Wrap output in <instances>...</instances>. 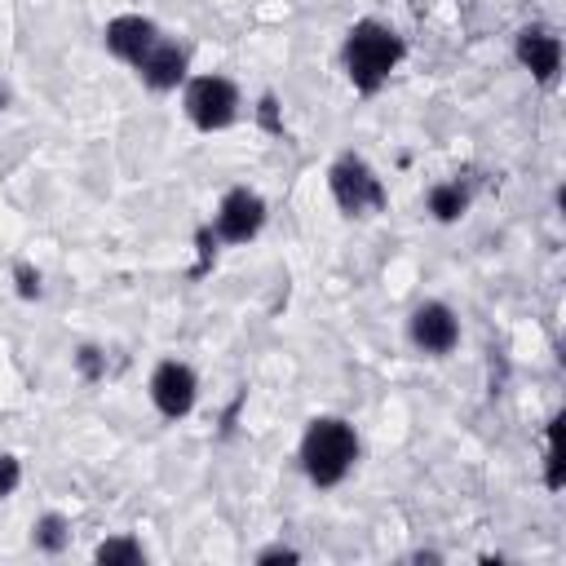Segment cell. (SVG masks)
Wrapping results in <instances>:
<instances>
[{
  "instance_id": "obj_2",
  "label": "cell",
  "mask_w": 566,
  "mask_h": 566,
  "mask_svg": "<svg viewBox=\"0 0 566 566\" xmlns=\"http://www.w3.org/2000/svg\"><path fill=\"white\" fill-rule=\"evenodd\" d=\"M358 455H363V438H358V429L345 416H314V420H305L301 442H296V464H301L310 486H318V491L340 486L354 473Z\"/></svg>"
},
{
  "instance_id": "obj_9",
  "label": "cell",
  "mask_w": 566,
  "mask_h": 566,
  "mask_svg": "<svg viewBox=\"0 0 566 566\" xmlns=\"http://www.w3.org/2000/svg\"><path fill=\"white\" fill-rule=\"evenodd\" d=\"M128 71L137 75L142 88H150V93H172V88H181L186 75H190V49L177 44V40H168V35H159Z\"/></svg>"
},
{
  "instance_id": "obj_13",
  "label": "cell",
  "mask_w": 566,
  "mask_h": 566,
  "mask_svg": "<svg viewBox=\"0 0 566 566\" xmlns=\"http://www.w3.org/2000/svg\"><path fill=\"white\" fill-rule=\"evenodd\" d=\"M93 562H97V566H146L150 553L142 548L137 535H106V539L93 548Z\"/></svg>"
},
{
  "instance_id": "obj_1",
  "label": "cell",
  "mask_w": 566,
  "mask_h": 566,
  "mask_svg": "<svg viewBox=\"0 0 566 566\" xmlns=\"http://www.w3.org/2000/svg\"><path fill=\"white\" fill-rule=\"evenodd\" d=\"M402 53H407V40L398 35V27L380 18H358L340 40V66H345L349 88L363 97L380 93L389 75L402 66Z\"/></svg>"
},
{
  "instance_id": "obj_4",
  "label": "cell",
  "mask_w": 566,
  "mask_h": 566,
  "mask_svg": "<svg viewBox=\"0 0 566 566\" xmlns=\"http://www.w3.org/2000/svg\"><path fill=\"white\" fill-rule=\"evenodd\" d=\"M181 115L199 133H226L243 115V93H239V84L230 75H217V71L186 75V84H181Z\"/></svg>"
},
{
  "instance_id": "obj_5",
  "label": "cell",
  "mask_w": 566,
  "mask_h": 566,
  "mask_svg": "<svg viewBox=\"0 0 566 566\" xmlns=\"http://www.w3.org/2000/svg\"><path fill=\"white\" fill-rule=\"evenodd\" d=\"M265 217H270V203L261 199V190L252 186H230L221 199H217V212H212V234L217 243H230V248H243L252 243L261 230H265Z\"/></svg>"
},
{
  "instance_id": "obj_8",
  "label": "cell",
  "mask_w": 566,
  "mask_h": 566,
  "mask_svg": "<svg viewBox=\"0 0 566 566\" xmlns=\"http://www.w3.org/2000/svg\"><path fill=\"white\" fill-rule=\"evenodd\" d=\"M513 57H517V66H522L539 88H553V84L562 80V57H566V49H562V35H557L553 27L531 22V27H522V31L513 35Z\"/></svg>"
},
{
  "instance_id": "obj_14",
  "label": "cell",
  "mask_w": 566,
  "mask_h": 566,
  "mask_svg": "<svg viewBox=\"0 0 566 566\" xmlns=\"http://www.w3.org/2000/svg\"><path fill=\"white\" fill-rule=\"evenodd\" d=\"M557 429H562V416L548 420V442H544V486H548V491H562V482H566L562 447H557Z\"/></svg>"
},
{
  "instance_id": "obj_16",
  "label": "cell",
  "mask_w": 566,
  "mask_h": 566,
  "mask_svg": "<svg viewBox=\"0 0 566 566\" xmlns=\"http://www.w3.org/2000/svg\"><path fill=\"white\" fill-rule=\"evenodd\" d=\"M13 292H18V301H40L44 296V274L27 256L13 261Z\"/></svg>"
},
{
  "instance_id": "obj_19",
  "label": "cell",
  "mask_w": 566,
  "mask_h": 566,
  "mask_svg": "<svg viewBox=\"0 0 566 566\" xmlns=\"http://www.w3.org/2000/svg\"><path fill=\"white\" fill-rule=\"evenodd\" d=\"M256 119H261L270 133H283V119H279V97H274V93H261V102H256Z\"/></svg>"
},
{
  "instance_id": "obj_17",
  "label": "cell",
  "mask_w": 566,
  "mask_h": 566,
  "mask_svg": "<svg viewBox=\"0 0 566 566\" xmlns=\"http://www.w3.org/2000/svg\"><path fill=\"white\" fill-rule=\"evenodd\" d=\"M22 486V460L13 451H0V500H9Z\"/></svg>"
},
{
  "instance_id": "obj_7",
  "label": "cell",
  "mask_w": 566,
  "mask_h": 566,
  "mask_svg": "<svg viewBox=\"0 0 566 566\" xmlns=\"http://www.w3.org/2000/svg\"><path fill=\"white\" fill-rule=\"evenodd\" d=\"M146 394H150V407L164 416V420H186L195 407H199V371L186 363V358H159L150 367V380H146Z\"/></svg>"
},
{
  "instance_id": "obj_20",
  "label": "cell",
  "mask_w": 566,
  "mask_h": 566,
  "mask_svg": "<svg viewBox=\"0 0 566 566\" xmlns=\"http://www.w3.org/2000/svg\"><path fill=\"white\" fill-rule=\"evenodd\" d=\"M9 106V84H0V111Z\"/></svg>"
},
{
  "instance_id": "obj_6",
  "label": "cell",
  "mask_w": 566,
  "mask_h": 566,
  "mask_svg": "<svg viewBox=\"0 0 566 566\" xmlns=\"http://www.w3.org/2000/svg\"><path fill=\"white\" fill-rule=\"evenodd\" d=\"M460 336H464L460 332V314L447 301L429 296V301L411 305V314H407V345L416 354H424V358H451L460 349Z\"/></svg>"
},
{
  "instance_id": "obj_18",
  "label": "cell",
  "mask_w": 566,
  "mask_h": 566,
  "mask_svg": "<svg viewBox=\"0 0 566 566\" xmlns=\"http://www.w3.org/2000/svg\"><path fill=\"white\" fill-rule=\"evenodd\" d=\"M296 562H301V548L292 544H265L256 553V566H296Z\"/></svg>"
},
{
  "instance_id": "obj_12",
  "label": "cell",
  "mask_w": 566,
  "mask_h": 566,
  "mask_svg": "<svg viewBox=\"0 0 566 566\" xmlns=\"http://www.w3.org/2000/svg\"><path fill=\"white\" fill-rule=\"evenodd\" d=\"M66 544H71V517L66 513H40L35 522H31V548L35 553H44V557H57V553H66Z\"/></svg>"
},
{
  "instance_id": "obj_15",
  "label": "cell",
  "mask_w": 566,
  "mask_h": 566,
  "mask_svg": "<svg viewBox=\"0 0 566 566\" xmlns=\"http://www.w3.org/2000/svg\"><path fill=\"white\" fill-rule=\"evenodd\" d=\"M71 363H75V371H80V380H84V385L106 380V349H102V345H80Z\"/></svg>"
},
{
  "instance_id": "obj_11",
  "label": "cell",
  "mask_w": 566,
  "mask_h": 566,
  "mask_svg": "<svg viewBox=\"0 0 566 566\" xmlns=\"http://www.w3.org/2000/svg\"><path fill=\"white\" fill-rule=\"evenodd\" d=\"M469 203H473V186L460 181V177L433 181V186L424 190V212H429L438 226H455V221H464Z\"/></svg>"
},
{
  "instance_id": "obj_3",
  "label": "cell",
  "mask_w": 566,
  "mask_h": 566,
  "mask_svg": "<svg viewBox=\"0 0 566 566\" xmlns=\"http://www.w3.org/2000/svg\"><path fill=\"white\" fill-rule=\"evenodd\" d=\"M327 195L336 203L340 217L349 221H367V217H380L389 208V186L385 177L358 155V150H340L332 164H327Z\"/></svg>"
},
{
  "instance_id": "obj_10",
  "label": "cell",
  "mask_w": 566,
  "mask_h": 566,
  "mask_svg": "<svg viewBox=\"0 0 566 566\" xmlns=\"http://www.w3.org/2000/svg\"><path fill=\"white\" fill-rule=\"evenodd\" d=\"M159 35H164L159 22L146 18V13H115V18L102 27V44H106V53H111L115 62H124V66H133Z\"/></svg>"
}]
</instances>
